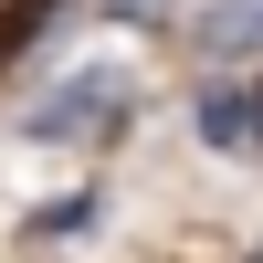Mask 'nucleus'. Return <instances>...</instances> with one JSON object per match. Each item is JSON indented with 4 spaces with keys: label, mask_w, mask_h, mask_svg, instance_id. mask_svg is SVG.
Here are the masks:
<instances>
[{
    "label": "nucleus",
    "mask_w": 263,
    "mask_h": 263,
    "mask_svg": "<svg viewBox=\"0 0 263 263\" xmlns=\"http://www.w3.org/2000/svg\"><path fill=\"white\" fill-rule=\"evenodd\" d=\"M126 116H137L126 63H74V74H53L32 105H21V137L32 147H84V137H116Z\"/></svg>",
    "instance_id": "1"
},
{
    "label": "nucleus",
    "mask_w": 263,
    "mask_h": 263,
    "mask_svg": "<svg viewBox=\"0 0 263 263\" xmlns=\"http://www.w3.org/2000/svg\"><path fill=\"white\" fill-rule=\"evenodd\" d=\"M190 126H200V147H221V158H263V63L211 74L200 95H190Z\"/></svg>",
    "instance_id": "2"
},
{
    "label": "nucleus",
    "mask_w": 263,
    "mask_h": 263,
    "mask_svg": "<svg viewBox=\"0 0 263 263\" xmlns=\"http://www.w3.org/2000/svg\"><path fill=\"white\" fill-rule=\"evenodd\" d=\"M84 221H95V190H74V200H53V211H32V232H42V242H74Z\"/></svg>",
    "instance_id": "3"
},
{
    "label": "nucleus",
    "mask_w": 263,
    "mask_h": 263,
    "mask_svg": "<svg viewBox=\"0 0 263 263\" xmlns=\"http://www.w3.org/2000/svg\"><path fill=\"white\" fill-rule=\"evenodd\" d=\"M105 11H126V21H168L179 0H105Z\"/></svg>",
    "instance_id": "4"
}]
</instances>
